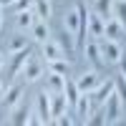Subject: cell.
Segmentation results:
<instances>
[{
	"mask_svg": "<svg viewBox=\"0 0 126 126\" xmlns=\"http://www.w3.org/2000/svg\"><path fill=\"white\" fill-rule=\"evenodd\" d=\"M119 66H121V73L126 76V56H121V61H119Z\"/></svg>",
	"mask_w": 126,
	"mask_h": 126,
	"instance_id": "32",
	"label": "cell"
},
{
	"mask_svg": "<svg viewBox=\"0 0 126 126\" xmlns=\"http://www.w3.org/2000/svg\"><path fill=\"white\" fill-rule=\"evenodd\" d=\"M76 83H78V91H81V93H91L101 81H98V73H96V71H88V73H83V76H78Z\"/></svg>",
	"mask_w": 126,
	"mask_h": 126,
	"instance_id": "9",
	"label": "cell"
},
{
	"mask_svg": "<svg viewBox=\"0 0 126 126\" xmlns=\"http://www.w3.org/2000/svg\"><path fill=\"white\" fill-rule=\"evenodd\" d=\"M20 73H23V78L30 83V81H38L40 76H43V66H40V61H35V58H28Z\"/></svg>",
	"mask_w": 126,
	"mask_h": 126,
	"instance_id": "8",
	"label": "cell"
},
{
	"mask_svg": "<svg viewBox=\"0 0 126 126\" xmlns=\"http://www.w3.org/2000/svg\"><path fill=\"white\" fill-rule=\"evenodd\" d=\"M113 81H116V93H119V98H121V103H126V76L121 73V76H116Z\"/></svg>",
	"mask_w": 126,
	"mask_h": 126,
	"instance_id": "27",
	"label": "cell"
},
{
	"mask_svg": "<svg viewBox=\"0 0 126 126\" xmlns=\"http://www.w3.org/2000/svg\"><path fill=\"white\" fill-rule=\"evenodd\" d=\"M33 3H35V0H15L13 8L18 10V13H20V10H33Z\"/></svg>",
	"mask_w": 126,
	"mask_h": 126,
	"instance_id": "28",
	"label": "cell"
},
{
	"mask_svg": "<svg viewBox=\"0 0 126 126\" xmlns=\"http://www.w3.org/2000/svg\"><path fill=\"white\" fill-rule=\"evenodd\" d=\"M30 35H33V40H38V43H46V40L50 38V30H48V20H38V23L30 28Z\"/></svg>",
	"mask_w": 126,
	"mask_h": 126,
	"instance_id": "16",
	"label": "cell"
},
{
	"mask_svg": "<svg viewBox=\"0 0 126 126\" xmlns=\"http://www.w3.org/2000/svg\"><path fill=\"white\" fill-rule=\"evenodd\" d=\"M0 25H3V3H0Z\"/></svg>",
	"mask_w": 126,
	"mask_h": 126,
	"instance_id": "36",
	"label": "cell"
},
{
	"mask_svg": "<svg viewBox=\"0 0 126 126\" xmlns=\"http://www.w3.org/2000/svg\"><path fill=\"white\" fill-rule=\"evenodd\" d=\"M121 33H124V23H119L116 18H109L106 23H103V35H106V38L119 40V38H121Z\"/></svg>",
	"mask_w": 126,
	"mask_h": 126,
	"instance_id": "12",
	"label": "cell"
},
{
	"mask_svg": "<svg viewBox=\"0 0 126 126\" xmlns=\"http://www.w3.org/2000/svg\"><path fill=\"white\" fill-rule=\"evenodd\" d=\"M66 28L71 30L73 35L78 33V10H71V13H66Z\"/></svg>",
	"mask_w": 126,
	"mask_h": 126,
	"instance_id": "26",
	"label": "cell"
},
{
	"mask_svg": "<svg viewBox=\"0 0 126 126\" xmlns=\"http://www.w3.org/2000/svg\"><path fill=\"white\" fill-rule=\"evenodd\" d=\"M66 106H68L66 93H50V113H53V119L63 116V113H66Z\"/></svg>",
	"mask_w": 126,
	"mask_h": 126,
	"instance_id": "10",
	"label": "cell"
},
{
	"mask_svg": "<svg viewBox=\"0 0 126 126\" xmlns=\"http://www.w3.org/2000/svg\"><path fill=\"white\" fill-rule=\"evenodd\" d=\"M50 73H61V76H68V61L66 58H58V61H48Z\"/></svg>",
	"mask_w": 126,
	"mask_h": 126,
	"instance_id": "25",
	"label": "cell"
},
{
	"mask_svg": "<svg viewBox=\"0 0 126 126\" xmlns=\"http://www.w3.org/2000/svg\"><path fill=\"white\" fill-rule=\"evenodd\" d=\"M63 93H66V98H68V106H76V101H78V96H81L78 83L66 76V88H63Z\"/></svg>",
	"mask_w": 126,
	"mask_h": 126,
	"instance_id": "17",
	"label": "cell"
},
{
	"mask_svg": "<svg viewBox=\"0 0 126 126\" xmlns=\"http://www.w3.org/2000/svg\"><path fill=\"white\" fill-rule=\"evenodd\" d=\"M35 111H38V119L40 124H50L53 121V113H50V93H38L35 98Z\"/></svg>",
	"mask_w": 126,
	"mask_h": 126,
	"instance_id": "4",
	"label": "cell"
},
{
	"mask_svg": "<svg viewBox=\"0 0 126 126\" xmlns=\"http://www.w3.org/2000/svg\"><path fill=\"white\" fill-rule=\"evenodd\" d=\"M3 66H5V53H0V71H3Z\"/></svg>",
	"mask_w": 126,
	"mask_h": 126,
	"instance_id": "33",
	"label": "cell"
},
{
	"mask_svg": "<svg viewBox=\"0 0 126 126\" xmlns=\"http://www.w3.org/2000/svg\"><path fill=\"white\" fill-rule=\"evenodd\" d=\"M103 106H106V109H103V113H106V124H116L119 116H121V98H119L116 88L109 93V98H106Z\"/></svg>",
	"mask_w": 126,
	"mask_h": 126,
	"instance_id": "3",
	"label": "cell"
},
{
	"mask_svg": "<svg viewBox=\"0 0 126 126\" xmlns=\"http://www.w3.org/2000/svg\"><path fill=\"white\" fill-rule=\"evenodd\" d=\"M53 121H56L58 126H71V124H73V119H68L66 113H63V116H58V119H53Z\"/></svg>",
	"mask_w": 126,
	"mask_h": 126,
	"instance_id": "31",
	"label": "cell"
},
{
	"mask_svg": "<svg viewBox=\"0 0 126 126\" xmlns=\"http://www.w3.org/2000/svg\"><path fill=\"white\" fill-rule=\"evenodd\" d=\"M83 53H86V58L93 63V66L101 63V48H98V43H86V46H83Z\"/></svg>",
	"mask_w": 126,
	"mask_h": 126,
	"instance_id": "19",
	"label": "cell"
},
{
	"mask_svg": "<svg viewBox=\"0 0 126 126\" xmlns=\"http://www.w3.org/2000/svg\"><path fill=\"white\" fill-rule=\"evenodd\" d=\"M98 48H101V58L106 61V63H119L121 56H124L119 40H111V38H103V35H101V40H98Z\"/></svg>",
	"mask_w": 126,
	"mask_h": 126,
	"instance_id": "1",
	"label": "cell"
},
{
	"mask_svg": "<svg viewBox=\"0 0 126 126\" xmlns=\"http://www.w3.org/2000/svg\"><path fill=\"white\" fill-rule=\"evenodd\" d=\"M88 124H93V126H101V124H106V113H98V116H91V119H88Z\"/></svg>",
	"mask_w": 126,
	"mask_h": 126,
	"instance_id": "30",
	"label": "cell"
},
{
	"mask_svg": "<svg viewBox=\"0 0 126 126\" xmlns=\"http://www.w3.org/2000/svg\"><path fill=\"white\" fill-rule=\"evenodd\" d=\"M5 98V88H3V83H0V101Z\"/></svg>",
	"mask_w": 126,
	"mask_h": 126,
	"instance_id": "34",
	"label": "cell"
},
{
	"mask_svg": "<svg viewBox=\"0 0 126 126\" xmlns=\"http://www.w3.org/2000/svg\"><path fill=\"white\" fill-rule=\"evenodd\" d=\"M93 13H98L106 23L109 18H113V0H93Z\"/></svg>",
	"mask_w": 126,
	"mask_h": 126,
	"instance_id": "14",
	"label": "cell"
},
{
	"mask_svg": "<svg viewBox=\"0 0 126 126\" xmlns=\"http://www.w3.org/2000/svg\"><path fill=\"white\" fill-rule=\"evenodd\" d=\"M73 109H76V116H78L81 121H88V113H91V96H88V93H81Z\"/></svg>",
	"mask_w": 126,
	"mask_h": 126,
	"instance_id": "13",
	"label": "cell"
},
{
	"mask_svg": "<svg viewBox=\"0 0 126 126\" xmlns=\"http://www.w3.org/2000/svg\"><path fill=\"white\" fill-rule=\"evenodd\" d=\"M58 43L63 46V50H66V58L71 61V58H73V33H71L68 28H66V33L58 38Z\"/></svg>",
	"mask_w": 126,
	"mask_h": 126,
	"instance_id": "23",
	"label": "cell"
},
{
	"mask_svg": "<svg viewBox=\"0 0 126 126\" xmlns=\"http://www.w3.org/2000/svg\"><path fill=\"white\" fill-rule=\"evenodd\" d=\"M5 106L8 109H13V106H18V103L20 101H23V86H18V83H15V86H10L8 91H5Z\"/></svg>",
	"mask_w": 126,
	"mask_h": 126,
	"instance_id": "15",
	"label": "cell"
},
{
	"mask_svg": "<svg viewBox=\"0 0 126 126\" xmlns=\"http://www.w3.org/2000/svg\"><path fill=\"white\" fill-rule=\"evenodd\" d=\"M113 18L126 28V0H113Z\"/></svg>",
	"mask_w": 126,
	"mask_h": 126,
	"instance_id": "24",
	"label": "cell"
},
{
	"mask_svg": "<svg viewBox=\"0 0 126 126\" xmlns=\"http://www.w3.org/2000/svg\"><path fill=\"white\" fill-rule=\"evenodd\" d=\"M43 46V56H46V61H58V58H66V50H63V46L58 43V40H46V43H40ZM68 61V58H66Z\"/></svg>",
	"mask_w": 126,
	"mask_h": 126,
	"instance_id": "7",
	"label": "cell"
},
{
	"mask_svg": "<svg viewBox=\"0 0 126 126\" xmlns=\"http://www.w3.org/2000/svg\"><path fill=\"white\" fill-rule=\"evenodd\" d=\"M28 109L23 106V101L18 103V106H13V116H10V124H15V126H23V124H28Z\"/></svg>",
	"mask_w": 126,
	"mask_h": 126,
	"instance_id": "18",
	"label": "cell"
},
{
	"mask_svg": "<svg viewBox=\"0 0 126 126\" xmlns=\"http://www.w3.org/2000/svg\"><path fill=\"white\" fill-rule=\"evenodd\" d=\"M30 58V48H23V50H15L13 53V61H10V68H8V76H5V81H10L13 76H18L20 71H23V66H25V61Z\"/></svg>",
	"mask_w": 126,
	"mask_h": 126,
	"instance_id": "5",
	"label": "cell"
},
{
	"mask_svg": "<svg viewBox=\"0 0 126 126\" xmlns=\"http://www.w3.org/2000/svg\"><path fill=\"white\" fill-rule=\"evenodd\" d=\"M88 30H91V35H96V38L103 35V18H101L98 13H93V15L88 18Z\"/></svg>",
	"mask_w": 126,
	"mask_h": 126,
	"instance_id": "20",
	"label": "cell"
},
{
	"mask_svg": "<svg viewBox=\"0 0 126 126\" xmlns=\"http://www.w3.org/2000/svg\"><path fill=\"white\" fill-rule=\"evenodd\" d=\"M0 3H3V5H13L15 0H0Z\"/></svg>",
	"mask_w": 126,
	"mask_h": 126,
	"instance_id": "35",
	"label": "cell"
},
{
	"mask_svg": "<svg viewBox=\"0 0 126 126\" xmlns=\"http://www.w3.org/2000/svg\"><path fill=\"white\" fill-rule=\"evenodd\" d=\"M48 83H50V93H63V88H66V76H61V73H50Z\"/></svg>",
	"mask_w": 126,
	"mask_h": 126,
	"instance_id": "21",
	"label": "cell"
},
{
	"mask_svg": "<svg viewBox=\"0 0 126 126\" xmlns=\"http://www.w3.org/2000/svg\"><path fill=\"white\" fill-rule=\"evenodd\" d=\"M33 10H35L38 20H48V18H50V3H48V0H35V3H33Z\"/></svg>",
	"mask_w": 126,
	"mask_h": 126,
	"instance_id": "22",
	"label": "cell"
},
{
	"mask_svg": "<svg viewBox=\"0 0 126 126\" xmlns=\"http://www.w3.org/2000/svg\"><path fill=\"white\" fill-rule=\"evenodd\" d=\"M35 10H20L18 13V18H15V25H18V30H30L35 25Z\"/></svg>",
	"mask_w": 126,
	"mask_h": 126,
	"instance_id": "11",
	"label": "cell"
},
{
	"mask_svg": "<svg viewBox=\"0 0 126 126\" xmlns=\"http://www.w3.org/2000/svg\"><path fill=\"white\" fill-rule=\"evenodd\" d=\"M76 10H78V33H76V48H78V50H83V46H86V30H88V18H91V13H88L86 3H78V5H76Z\"/></svg>",
	"mask_w": 126,
	"mask_h": 126,
	"instance_id": "2",
	"label": "cell"
},
{
	"mask_svg": "<svg viewBox=\"0 0 126 126\" xmlns=\"http://www.w3.org/2000/svg\"><path fill=\"white\" fill-rule=\"evenodd\" d=\"M23 48H28V43H25V38H13V40H10V50H13V53H15V50H23Z\"/></svg>",
	"mask_w": 126,
	"mask_h": 126,
	"instance_id": "29",
	"label": "cell"
},
{
	"mask_svg": "<svg viewBox=\"0 0 126 126\" xmlns=\"http://www.w3.org/2000/svg\"><path fill=\"white\" fill-rule=\"evenodd\" d=\"M116 88V81H106V83H98L96 88H93L88 96H91V103H106L109 98V93Z\"/></svg>",
	"mask_w": 126,
	"mask_h": 126,
	"instance_id": "6",
	"label": "cell"
}]
</instances>
